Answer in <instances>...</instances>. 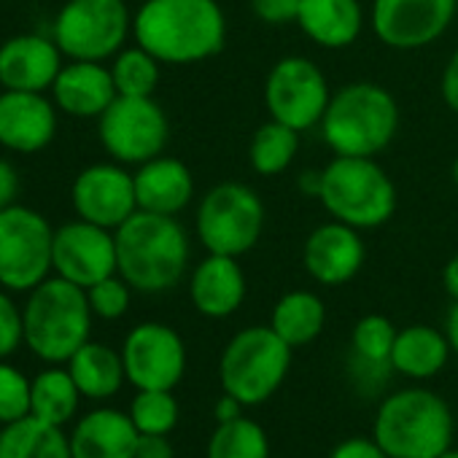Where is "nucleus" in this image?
Instances as JSON below:
<instances>
[{"label":"nucleus","instance_id":"obj_13","mask_svg":"<svg viewBox=\"0 0 458 458\" xmlns=\"http://www.w3.org/2000/svg\"><path fill=\"white\" fill-rule=\"evenodd\" d=\"M122 361L138 391H173L186 375V345L173 327L143 321L127 332Z\"/></svg>","mask_w":458,"mask_h":458},{"label":"nucleus","instance_id":"obj_22","mask_svg":"<svg viewBox=\"0 0 458 458\" xmlns=\"http://www.w3.org/2000/svg\"><path fill=\"white\" fill-rule=\"evenodd\" d=\"M138 210L159 213V216H178L194 199V175L186 162L159 154L132 173Z\"/></svg>","mask_w":458,"mask_h":458},{"label":"nucleus","instance_id":"obj_20","mask_svg":"<svg viewBox=\"0 0 458 458\" xmlns=\"http://www.w3.org/2000/svg\"><path fill=\"white\" fill-rule=\"evenodd\" d=\"M249 284L241 259L205 254L189 273V300L205 318H229L246 302Z\"/></svg>","mask_w":458,"mask_h":458},{"label":"nucleus","instance_id":"obj_15","mask_svg":"<svg viewBox=\"0 0 458 458\" xmlns=\"http://www.w3.org/2000/svg\"><path fill=\"white\" fill-rule=\"evenodd\" d=\"M55 276L89 289L116 276V238L111 229L76 218L55 229Z\"/></svg>","mask_w":458,"mask_h":458},{"label":"nucleus","instance_id":"obj_6","mask_svg":"<svg viewBox=\"0 0 458 458\" xmlns=\"http://www.w3.org/2000/svg\"><path fill=\"white\" fill-rule=\"evenodd\" d=\"M396 186L375 157H332L321 167L318 202L356 229H377L396 213Z\"/></svg>","mask_w":458,"mask_h":458},{"label":"nucleus","instance_id":"obj_24","mask_svg":"<svg viewBox=\"0 0 458 458\" xmlns=\"http://www.w3.org/2000/svg\"><path fill=\"white\" fill-rule=\"evenodd\" d=\"M297 28L316 47L340 52L359 41L364 30V6L359 0H300Z\"/></svg>","mask_w":458,"mask_h":458},{"label":"nucleus","instance_id":"obj_38","mask_svg":"<svg viewBox=\"0 0 458 458\" xmlns=\"http://www.w3.org/2000/svg\"><path fill=\"white\" fill-rule=\"evenodd\" d=\"M251 12L259 22H265L270 28L297 25L300 0H251Z\"/></svg>","mask_w":458,"mask_h":458},{"label":"nucleus","instance_id":"obj_47","mask_svg":"<svg viewBox=\"0 0 458 458\" xmlns=\"http://www.w3.org/2000/svg\"><path fill=\"white\" fill-rule=\"evenodd\" d=\"M439 458H458V447H447Z\"/></svg>","mask_w":458,"mask_h":458},{"label":"nucleus","instance_id":"obj_37","mask_svg":"<svg viewBox=\"0 0 458 458\" xmlns=\"http://www.w3.org/2000/svg\"><path fill=\"white\" fill-rule=\"evenodd\" d=\"M25 343V327H22V310L14 305V300L0 292V359L12 356Z\"/></svg>","mask_w":458,"mask_h":458},{"label":"nucleus","instance_id":"obj_1","mask_svg":"<svg viewBox=\"0 0 458 458\" xmlns=\"http://www.w3.org/2000/svg\"><path fill=\"white\" fill-rule=\"evenodd\" d=\"M132 38L162 65H194L224 49L226 17L216 0H143Z\"/></svg>","mask_w":458,"mask_h":458},{"label":"nucleus","instance_id":"obj_28","mask_svg":"<svg viewBox=\"0 0 458 458\" xmlns=\"http://www.w3.org/2000/svg\"><path fill=\"white\" fill-rule=\"evenodd\" d=\"M0 458H73L71 439L63 426H52L36 415L6 423L0 431Z\"/></svg>","mask_w":458,"mask_h":458},{"label":"nucleus","instance_id":"obj_23","mask_svg":"<svg viewBox=\"0 0 458 458\" xmlns=\"http://www.w3.org/2000/svg\"><path fill=\"white\" fill-rule=\"evenodd\" d=\"M68 439L73 458H135L140 431L130 412L98 407L73 426Z\"/></svg>","mask_w":458,"mask_h":458},{"label":"nucleus","instance_id":"obj_43","mask_svg":"<svg viewBox=\"0 0 458 458\" xmlns=\"http://www.w3.org/2000/svg\"><path fill=\"white\" fill-rule=\"evenodd\" d=\"M241 415H243V404H241L235 396H229V394L221 391V396H218L216 404H213V418H216V423L235 420V418H241Z\"/></svg>","mask_w":458,"mask_h":458},{"label":"nucleus","instance_id":"obj_25","mask_svg":"<svg viewBox=\"0 0 458 458\" xmlns=\"http://www.w3.org/2000/svg\"><path fill=\"white\" fill-rule=\"evenodd\" d=\"M453 348L447 343L445 329H434L428 324H412L396 332L391 367L396 375L410 380H428L439 375L450 359Z\"/></svg>","mask_w":458,"mask_h":458},{"label":"nucleus","instance_id":"obj_14","mask_svg":"<svg viewBox=\"0 0 458 458\" xmlns=\"http://www.w3.org/2000/svg\"><path fill=\"white\" fill-rule=\"evenodd\" d=\"M458 14V0H372L375 38L394 52H415L439 41Z\"/></svg>","mask_w":458,"mask_h":458},{"label":"nucleus","instance_id":"obj_12","mask_svg":"<svg viewBox=\"0 0 458 458\" xmlns=\"http://www.w3.org/2000/svg\"><path fill=\"white\" fill-rule=\"evenodd\" d=\"M332 100V87L327 73L308 57L289 55L281 57L265 81V106L270 119L308 132L321 124L327 106Z\"/></svg>","mask_w":458,"mask_h":458},{"label":"nucleus","instance_id":"obj_34","mask_svg":"<svg viewBox=\"0 0 458 458\" xmlns=\"http://www.w3.org/2000/svg\"><path fill=\"white\" fill-rule=\"evenodd\" d=\"M178 399L173 391H138L130 404V418L140 434H167L178 426Z\"/></svg>","mask_w":458,"mask_h":458},{"label":"nucleus","instance_id":"obj_8","mask_svg":"<svg viewBox=\"0 0 458 458\" xmlns=\"http://www.w3.org/2000/svg\"><path fill=\"white\" fill-rule=\"evenodd\" d=\"M265 202L249 183L221 181L210 186L197 202L194 233L208 254L241 259L265 233Z\"/></svg>","mask_w":458,"mask_h":458},{"label":"nucleus","instance_id":"obj_39","mask_svg":"<svg viewBox=\"0 0 458 458\" xmlns=\"http://www.w3.org/2000/svg\"><path fill=\"white\" fill-rule=\"evenodd\" d=\"M329 458H388V453L375 442V437H348L332 447Z\"/></svg>","mask_w":458,"mask_h":458},{"label":"nucleus","instance_id":"obj_31","mask_svg":"<svg viewBox=\"0 0 458 458\" xmlns=\"http://www.w3.org/2000/svg\"><path fill=\"white\" fill-rule=\"evenodd\" d=\"M205 458H270L267 431L249 415L216 423Z\"/></svg>","mask_w":458,"mask_h":458},{"label":"nucleus","instance_id":"obj_27","mask_svg":"<svg viewBox=\"0 0 458 458\" xmlns=\"http://www.w3.org/2000/svg\"><path fill=\"white\" fill-rule=\"evenodd\" d=\"M270 327L292 348L310 345L313 340L321 337L327 327V305L316 292L308 289L286 292L270 313Z\"/></svg>","mask_w":458,"mask_h":458},{"label":"nucleus","instance_id":"obj_48","mask_svg":"<svg viewBox=\"0 0 458 458\" xmlns=\"http://www.w3.org/2000/svg\"><path fill=\"white\" fill-rule=\"evenodd\" d=\"M453 181L458 183V157H455V162H453Z\"/></svg>","mask_w":458,"mask_h":458},{"label":"nucleus","instance_id":"obj_7","mask_svg":"<svg viewBox=\"0 0 458 458\" xmlns=\"http://www.w3.org/2000/svg\"><path fill=\"white\" fill-rule=\"evenodd\" d=\"M292 345L273 327H246L233 335L218 359L221 391L235 396L243 407L265 404L292 369Z\"/></svg>","mask_w":458,"mask_h":458},{"label":"nucleus","instance_id":"obj_4","mask_svg":"<svg viewBox=\"0 0 458 458\" xmlns=\"http://www.w3.org/2000/svg\"><path fill=\"white\" fill-rule=\"evenodd\" d=\"M450 404L428 388L410 386L388 394L375 412L372 437L388 458H439L453 447Z\"/></svg>","mask_w":458,"mask_h":458},{"label":"nucleus","instance_id":"obj_21","mask_svg":"<svg viewBox=\"0 0 458 458\" xmlns=\"http://www.w3.org/2000/svg\"><path fill=\"white\" fill-rule=\"evenodd\" d=\"M119 98L111 68L89 60H71L63 65L52 84L55 106L76 119H100L103 111Z\"/></svg>","mask_w":458,"mask_h":458},{"label":"nucleus","instance_id":"obj_35","mask_svg":"<svg viewBox=\"0 0 458 458\" xmlns=\"http://www.w3.org/2000/svg\"><path fill=\"white\" fill-rule=\"evenodd\" d=\"M30 386L33 380L25 377V372L0 361V423L4 426L30 415Z\"/></svg>","mask_w":458,"mask_h":458},{"label":"nucleus","instance_id":"obj_2","mask_svg":"<svg viewBox=\"0 0 458 458\" xmlns=\"http://www.w3.org/2000/svg\"><path fill=\"white\" fill-rule=\"evenodd\" d=\"M116 273L143 294L175 289L189 273L191 241L175 216L135 210L116 233Z\"/></svg>","mask_w":458,"mask_h":458},{"label":"nucleus","instance_id":"obj_5","mask_svg":"<svg viewBox=\"0 0 458 458\" xmlns=\"http://www.w3.org/2000/svg\"><path fill=\"white\" fill-rule=\"evenodd\" d=\"M28 294L22 308L25 345L47 364H68V359L89 343L95 313L87 289L55 276Z\"/></svg>","mask_w":458,"mask_h":458},{"label":"nucleus","instance_id":"obj_44","mask_svg":"<svg viewBox=\"0 0 458 458\" xmlns=\"http://www.w3.org/2000/svg\"><path fill=\"white\" fill-rule=\"evenodd\" d=\"M442 286L450 294V300L458 302V254L447 259V265L442 270Z\"/></svg>","mask_w":458,"mask_h":458},{"label":"nucleus","instance_id":"obj_26","mask_svg":"<svg viewBox=\"0 0 458 458\" xmlns=\"http://www.w3.org/2000/svg\"><path fill=\"white\" fill-rule=\"evenodd\" d=\"M68 372L76 380L81 396L87 399H111L119 394L122 383L127 380L122 351H114L103 343H84L71 359Z\"/></svg>","mask_w":458,"mask_h":458},{"label":"nucleus","instance_id":"obj_29","mask_svg":"<svg viewBox=\"0 0 458 458\" xmlns=\"http://www.w3.org/2000/svg\"><path fill=\"white\" fill-rule=\"evenodd\" d=\"M79 399H81V391H79L76 380L71 377L68 367L63 369L55 364V367H49L33 377L30 415H36L52 426H63L76 415Z\"/></svg>","mask_w":458,"mask_h":458},{"label":"nucleus","instance_id":"obj_40","mask_svg":"<svg viewBox=\"0 0 458 458\" xmlns=\"http://www.w3.org/2000/svg\"><path fill=\"white\" fill-rule=\"evenodd\" d=\"M439 89H442L445 106H447L453 114H458V49L447 57V63H445V68H442Z\"/></svg>","mask_w":458,"mask_h":458},{"label":"nucleus","instance_id":"obj_46","mask_svg":"<svg viewBox=\"0 0 458 458\" xmlns=\"http://www.w3.org/2000/svg\"><path fill=\"white\" fill-rule=\"evenodd\" d=\"M445 335H447V343L453 348V353L458 356V302L450 305L447 310V318H445Z\"/></svg>","mask_w":458,"mask_h":458},{"label":"nucleus","instance_id":"obj_18","mask_svg":"<svg viewBox=\"0 0 458 458\" xmlns=\"http://www.w3.org/2000/svg\"><path fill=\"white\" fill-rule=\"evenodd\" d=\"M57 106L44 92L0 95V146L17 154L44 151L57 135Z\"/></svg>","mask_w":458,"mask_h":458},{"label":"nucleus","instance_id":"obj_11","mask_svg":"<svg viewBox=\"0 0 458 458\" xmlns=\"http://www.w3.org/2000/svg\"><path fill=\"white\" fill-rule=\"evenodd\" d=\"M98 135L114 162L138 167L165 154L170 119L154 98L119 95L98 119Z\"/></svg>","mask_w":458,"mask_h":458},{"label":"nucleus","instance_id":"obj_32","mask_svg":"<svg viewBox=\"0 0 458 458\" xmlns=\"http://www.w3.org/2000/svg\"><path fill=\"white\" fill-rule=\"evenodd\" d=\"M116 92L124 98H154L159 87L162 63L143 47H124L108 65Z\"/></svg>","mask_w":458,"mask_h":458},{"label":"nucleus","instance_id":"obj_30","mask_svg":"<svg viewBox=\"0 0 458 458\" xmlns=\"http://www.w3.org/2000/svg\"><path fill=\"white\" fill-rule=\"evenodd\" d=\"M300 138L302 132H297L294 127L284 124V122H265L254 130V138L249 143V162L251 170L273 178L281 175L284 170L292 167V162L300 154Z\"/></svg>","mask_w":458,"mask_h":458},{"label":"nucleus","instance_id":"obj_41","mask_svg":"<svg viewBox=\"0 0 458 458\" xmlns=\"http://www.w3.org/2000/svg\"><path fill=\"white\" fill-rule=\"evenodd\" d=\"M135 458H175V447L167 434H140Z\"/></svg>","mask_w":458,"mask_h":458},{"label":"nucleus","instance_id":"obj_16","mask_svg":"<svg viewBox=\"0 0 458 458\" xmlns=\"http://www.w3.org/2000/svg\"><path fill=\"white\" fill-rule=\"evenodd\" d=\"M71 202L79 218L116 233L138 210L132 173L122 162L89 165L76 175L71 186Z\"/></svg>","mask_w":458,"mask_h":458},{"label":"nucleus","instance_id":"obj_3","mask_svg":"<svg viewBox=\"0 0 458 458\" xmlns=\"http://www.w3.org/2000/svg\"><path fill=\"white\" fill-rule=\"evenodd\" d=\"M318 130L335 157H377L399 132V103L383 84L351 81L332 92Z\"/></svg>","mask_w":458,"mask_h":458},{"label":"nucleus","instance_id":"obj_42","mask_svg":"<svg viewBox=\"0 0 458 458\" xmlns=\"http://www.w3.org/2000/svg\"><path fill=\"white\" fill-rule=\"evenodd\" d=\"M17 191H20V175L17 167L0 157V210L17 205Z\"/></svg>","mask_w":458,"mask_h":458},{"label":"nucleus","instance_id":"obj_45","mask_svg":"<svg viewBox=\"0 0 458 458\" xmlns=\"http://www.w3.org/2000/svg\"><path fill=\"white\" fill-rule=\"evenodd\" d=\"M300 191H305L308 197H316L318 199V191H321V170H305L297 181Z\"/></svg>","mask_w":458,"mask_h":458},{"label":"nucleus","instance_id":"obj_19","mask_svg":"<svg viewBox=\"0 0 458 458\" xmlns=\"http://www.w3.org/2000/svg\"><path fill=\"white\" fill-rule=\"evenodd\" d=\"M63 52L55 38L22 33L0 44V87L20 92L52 89L63 71Z\"/></svg>","mask_w":458,"mask_h":458},{"label":"nucleus","instance_id":"obj_17","mask_svg":"<svg viewBox=\"0 0 458 458\" xmlns=\"http://www.w3.org/2000/svg\"><path fill=\"white\" fill-rule=\"evenodd\" d=\"M367 259V246L361 241V229L348 226L337 218L318 224L302 246L305 273L329 289L351 284Z\"/></svg>","mask_w":458,"mask_h":458},{"label":"nucleus","instance_id":"obj_36","mask_svg":"<svg viewBox=\"0 0 458 458\" xmlns=\"http://www.w3.org/2000/svg\"><path fill=\"white\" fill-rule=\"evenodd\" d=\"M132 292L135 289L116 273V276L103 278L100 284L89 286L87 289V300H89V308H92V313L98 318H103V321H119L130 310Z\"/></svg>","mask_w":458,"mask_h":458},{"label":"nucleus","instance_id":"obj_9","mask_svg":"<svg viewBox=\"0 0 458 458\" xmlns=\"http://www.w3.org/2000/svg\"><path fill=\"white\" fill-rule=\"evenodd\" d=\"M132 36L127 0H65L55 17L52 38L68 60H114Z\"/></svg>","mask_w":458,"mask_h":458},{"label":"nucleus","instance_id":"obj_10","mask_svg":"<svg viewBox=\"0 0 458 458\" xmlns=\"http://www.w3.org/2000/svg\"><path fill=\"white\" fill-rule=\"evenodd\" d=\"M55 226L28 205L0 210V286L6 292H33L49 278Z\"/></svg>","mask_w":458,"mask_h":458},{"label":"nucleus","instance_id":"obj_33","mask_svg":"<svg viewBox=\"0 0 458 458\" xmlns=\"http://www.w3.org/2000/svg\"><path fill=\"white\" fill-rule=\"evenodd\" d=\"M396 327L391 318L380 313L361 316L351 332V359L364 364H388L391 367V351L396 340Z\"/></svg>","mask_w":458,"mask_h":458}]
</instances>
